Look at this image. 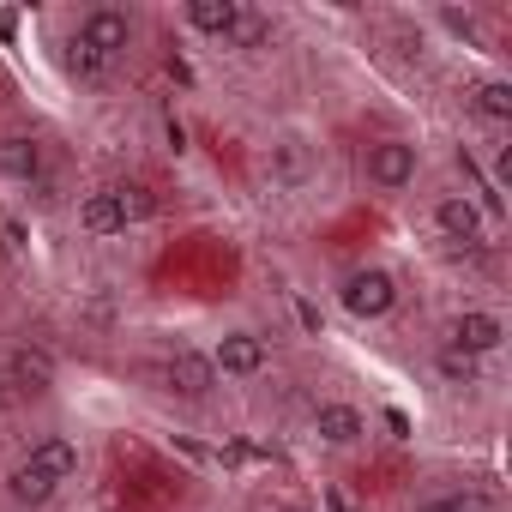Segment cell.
I'll return each mask as SVG.
<instances>
[{"instance_id":"obj_1","label":"cell","mask_w":512,"mask_h":512,"mask_svg":"<svg viewBox=\"0 0 512 512\" xmlns=\"http://www.w3.org/2000/svg\"><path fill=\"white\" fill-rule=\"evenodd\" d=\"M127 43H133V13L127 7H91L85 19H79V37H73V67L79 73H103L115 55H127Z\"/></svg>"},{"instance_id":"obj_2","label":"cell","mask_w":512,"mask_h":512,"mask_svg":"<svg viewBox=\"0 0 512 512\" xmlns=\"http://www.w3.org/2000/svg\"><path fill=\"white\" fill-rule=\"evenodd\" d=\"M428 223H434V235H440L446 247H458V253H482V247H488V211L476 205V193H440L434 211H428Z\"/></svg>"},{"instance_id":"obj_3","label":"cell","mask_w":512,"mask_h":512,"mask_svg":"<svg viewBox=\"0 0 512 512\" xmlns=\"http://www.w3.org/2000/svg\"><path fill=\"white\" fill-rule=\"evenodd\" d=\"M362 175H368L374 193H404L422 175V145L416 139H374L362 151Z\"/></svg>"},{"instance_id":"obj_4","label":"cell","mask_w":512,"mask_h":512,"mask_svg":"<svg viewBox=\"0 0 512 512\" xmlns=\"http://www.w3.org/2000/svg\"><path fill=\"white\" fill-rule=\"evenodd\" d=\"M338 308H344L350 320H386V314L398 308V278H392L386 266H356V272H344V284H338Z\"/></svg>"},{"instance_id":"obj_5","label":"cell","mask_w":512,"mask_h":512,"mask_svg":"<svg viewBox=\"0 0 512 512\" xmlns=\"http://www.w3.org/2000/svg\"><path fill=\"white\" fill-rule=\"evenodd\" d=\"M314 169H320V145L308 139V133H272V145H266V175L278 181V187H308L314 181Z\"/></svg>"},{"instance_id":"obj_6","label":"cell","mask_w":512,"mask_h":512,"mask_svg":"<svg viewBox=\"0 0 512 512\" xmlns=\"http://www.w3.org/2000/svg\"><path fill=\"white\" fill-rule=\"evenodd\" d=\"M506 344V320L494 314V308H464V314H452L446 320V350H458V356H494Z\"/></svg>"},{"instance_id":"obj_7","label":"cell","mask_w":512,"mask_h":512,"mask_svg":"<svg viewBox=\"0 0 512 512\" xmlns=\"http://www.w3.org/2000/svg\"><path fill=\"white\" fill-rule=\"evenodd\" d=\"M205 356H211L217 380H253V374H266V338H253V332H223Z\"/></svg>"},{"instance_id":"obj_8","label":"cell","mask_w":512,"mask_h":512,"mask_svg":"<svg viewBox=\"0 0 512 512\" xmlns=\"http://www.w3.org/2000/svg\"><path fill=\"white\" fill-rule=\"evenodd\" d=\"M163 392H175V398H187V404H205V398L217 392L211 356H205V350H175V356L163 362Z\"/></svg>"},{"instance_id":"obj_9","label":"cell","mask_w":512,"mask_h":512,"mask_svg":"<svg viewBox=\"0 0 512 512\" xmlns=\"http://www.w3.org/2000/svg\"><path fill=\"white\" fill-rule=\"evenodd\" d=\"M314 440L320 446H362L368 440V416L356 410V404H344V398H326V404H314Z\"/></svg>"},{"instance_id":"obj_10","label":"cell","mask_w":512,"mask_h":512,"mask_svg":"<svg viewBox=\"0 0 512 512\" xmlns=\"http://www.w3.org/2000/svg\"><path fill=\"white\" fill-rule=\"evenodd\" d=\"M127 223H133V211H127L121 187H97V193L79 199V229L85 235H121Z\"/></svg>"},{"instance_id":"obj_11","label":"cell","mask_w":512,"mask_h":512,"mask_svg":"<svg viewBox=\"0 0 512 512\" xmlns=\"http://www.w3.org/2000/svg\"><path fill=\"white\" fill-rule=\"evenodd\" d=\"M55 494H61V482H55L49 470H37L31 458H19V464L7 470V500H13L19 512H43Z\"/></svg>"},{"instance_id":"obj_12","label":"cell","mask_w":512,"mask_h":512,"mask_svg":"<svg viewBox=\"0 0 512 512\" xmlns=\"http://www.w3.org/2000/svg\"><path fill=\"white\" fill-rule=\"evenodd\" d=\"M0 374H7L19 392H31V398H37V392H49V386H55V356L25 344V350H7V356H0Z\"/></svg>"},{"instance_id":"obj_13","label":"cell","mask_w":512,"mask_h":512,"mask_svg":"<svg viewBox=\"0 0 512 512\" xmlns=\"http://www.w3.org/2000/svg\"><path fill=\"white\" fill-rule=\"evenodd\" d=\"M181 19L199 31V37H229L235 31V19H241V0H187V7H181Z\"/></svg>"},{"instance_id":"obj_14","label":"cell","mask_w":512,"mask_h":512,"mask_svg":"<svg viewBox=\"0 0 512 512\" xmlns=\"http://www.w3.org/2000/svg\"><path fill=\"white\" fill-rule=\"evenodd\" d=\"M25 458H31L37 470H49V476H55L61 488H67V482L79 476V446H73L67 434H49V440H37V446H31Z\"/></svg>"},{"instance_id":"obj_15","label":"cell","mask_w":512,"mask_h":512,"mask_svg":"<svg viewBox=\"0 0 512 512\" xmlns=\"http://www.w3.org/2000/svg\"><path fill=\"white\" fill-rule=\"evenodd\" d=\"M0 175H13V181H37L43 175V145L37 139H0Z\"/></svg>"},{"instance_id":"obj_16","label":"cell","mask_w":512,"mask_h":512,"mask_svg":"<svg viewBox=\"0 0 512 512\" xmlns=\"http://www.w3.org/2000/svg\"><path fill=\"white\" fill-rule=\"evenodd\" d=\"M470 109H476L482 121H494V127L512 121V85H506V79H482V85L470 91Z\"/></svg>"},{"instance_id":"obj_17","label":"cell","mask_w":512,"mask_h":512,"mask_svg":"<svg viewBox=\"0 0 512 512\" xmlns=\"http://www.w3.org/2000/svg\"><path fill=\"white\" fill-rule=\"evenodd\" d=\"M434 374H440L446 386H476V380H482V362H476V356H458V350L440 344V350H434Z\"/></svg>"},{"instance_id":"obj_18","label":"cell","mask_w":512,"mask_h":512,"mask_svg":"<svg viewBox=\"0 0 512 512\" xmlns=\"http://www.w3.org/2000/svg\"><path fill=\"white\" fill-rule=\"evenodd\" d=\"M266 37H272V25H266L260 13H247V7H241V19H235V31H229L223 43H229V49H260Z\"/></svg>"},{"instance_id":"obj_19","label":"cell","mask_w":512,"mask_h":512,"mask_svg":"<svg viewBox=\"0 0 512 512\" xmlns=\"http://www.w3.org/2000/svg\"><path fill=\"white\" fill-rule=\"evenodd\" d=\"M440 25H446L452 37H464V43L476 37V19H470V13H458V7H440Z\"/></svg>"},{"instance_id":"obj_20","label":"cell","mask_w":512,"mask_h":512,"mask_svg":"<svg viewBox=\"0 0 512 512\" xmlns=\"http://www.w3.org/2000/svg\"><path fill=\"white\" fill-rule=\"evenodd\" d=\"M452 512H494V500L482 488H464V494H452Z\"/></svg>"},{"instance_id":"obj_21","label":"cell","mask_w":512,"mask_h":512,"mask_svg":"<svg viewBox=\"0 0 512 512\" xmlns=\"http://www.w3.org/2000/svg\"><path fill=\"white\" fill-rule=\"evenodd\" d=\"M416 512H452V494H434V500H422Z\"/></svg>"},{"instance_id":"obj_22","label":"cell","mask_w":512,"mask_h":512,"mask_svg":"<svg viewBox=\"0 0 512 512\" xmlns=\"http://www.w3.org/2000/svg\"><path fill=\"white\" fill-rule=\"evenodd\" d=\"M272 512H308V506H296V500H290V506H272Z\"/></svg>"}]
</instances>
